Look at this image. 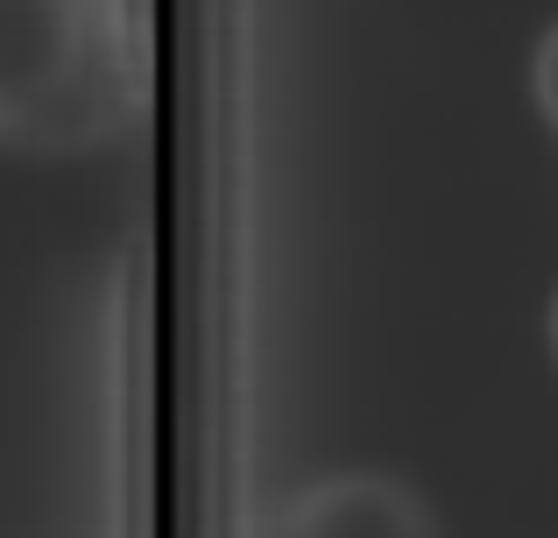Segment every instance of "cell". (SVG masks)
<instances>
[{
	"label": "cell",
	"instance_id": "6da1fadb",
	"mask_svg": "<svg viewBox=\"0 0 558 538\" xmlns=\"http://www.w3.org/2000/svg\"><path fill=\"white\" fill-rule=\"evenodd\" d=\"M113 113V28L99 0H0V135L78 142Z\"/></svg>",
	"mask_w": 558,
	"mask_h": 538
},
{
	"label": "cell",
	"instance_id": "7a4b0ae2",
	"mask_svg": "<svg viewBox=\"0 0 558 538\" xmlns=\"http://www.w3.org/2000/svg\"><path fill=\"white\" fill-rule=\"evenodd\" d=\"M269 538H432V517L396 482L347 475V482H318L312 497H298Z\"/></svg>",
	"mask_w": 558,
	"mask_h": 538
},
{
	"label": "cell",
	"instance_id": "3957f363",
	"mask_svg": "<svg viewBox=\"0 0 558 538\" xmlns=\"http://www.w3.org/2000/svg\"><path fill=\"white\" fill-rule=\"evenodd\" d=\"M531 99H537V113L558 128V22L537 36V50H531Z\"/></svg>",
	"mask_w": 558,
	"mask_h": 538
},
{
	"label": "cell",
	"instance_id": "277c9868",
	"mask_svg": "<svg viewBox=\"0 0 558 538\" xmlns=\"http://www.w3.org/2000/svg\"><path fill=\"white\" fill-rule=\"evenodd\" d=\"M545 326H551V355H558V290H551V319H545Z\"/></svg>",
	"mask_w": 558,
	"mask_h": 538
}]
</instances>
